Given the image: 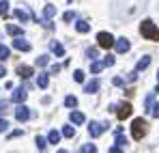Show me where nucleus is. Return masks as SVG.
<instances>
[{"label": "nucleus", "mask_w": 159, "mask_h": 153, "mask_svg": "<svg viewBox=\"0 0 159 153\" xmlns=\"http://www.w3.org/2000/svg\"><path fill=\"white\" fill-rule=\"evenodd\" d=\"M103 131H106V125H103V123H99V121H90V125H88V134H90L93 138H99Z\"/></svg>", "instance_id": "obj_5"}, {"label": "nucleus", "mask_w": 159, "mask_h": 153, "mask_svg": "<svg viewBox=\"0 0 159 153\" xmlns=\"http://www.w3.org/2000/svg\"><path fill=\"white\" fill-rule=\"evenodd\" d=\"M99 88H101V82H99L97 78H95V80H90V82H88V84L84 86V91H86L88 95H90V93H97Z\"/></svg>", "instance_id": "obj_11"}, {"label": "nucleus", "mask_w": 159, "mask_h": 153, "mask_svg": "<svg viewBox=\"0 0 159 153\" xmlns=\"http://www.w3.org/2000/svg\"><path fill=\"white\" fill-rule=\"evenodd\" d=\"M7 110H9V103H7V102H0V114H4Z\"/></svg>", "instance_id": "obj_36"}, {"label": "nucleus", "mask_w": 159, "mask_h": 153, "mask_svg": "<svg viewBox=\"0 0 159 153\" xmlns=\"http://www.w3.org/2000/svg\"><path fill=\"white\" fill-rule=\"evenodd\" d=\"M26 97H28L26 88H15V91L11 93V102H15V103H24V102H26Z\"/></svg>", "instance_id": "obj_6"}, {"label": "nucleus", "mask_w": 159, "mask_h": 153, "mask_svg": "<svg viewBox=\"0 0 159 153\" xmlns=\"http://www.w3.org/2000/svg\"><path fill=\"white\" fill-rule=\"evenodd\" d=\"M114 48H116V52L118 54H125V52H129V48H131V43H129V39H116L114 41Z\"/></svg>", "instance_id": "obj_7"}, {"label": "nucleus", "mask_w": 159, "mask_h": 153, "mask_svg": "<svg viewBox=\"0 0 159 153\" xmlns=\"http://www.w3.org/2000/svg\"><path fill=\"white\" fill-rule=\"evenodd\" d=\"M75 30H78V32H88V30H90V24H88V22H78V24H75Z\"/></svg>", "instance_id": "obj_22"}, {"label": "nucleus", "mask_w": 159, "mask_h": 153, "mask_svg": "<svg viewBox=\"0 0 159 153\" xmlns=\"http://www.w3.org/2000/svg\"><path fill=\"white\" fill-rule=\"evenodd\" d=\"M48 142H50V145H56V142H60V131L52 129V131L48 134Z\"/></svg>", "instance_id": "obj_18"}, {"label": "nucleus", "mask_w": 159, "mask_h": 153, "mask_svg": "<svg viewBox=\"0 0 159 153\" xmlns=\"http://www.w3.org/2000/svg\"><path fill=\"white\" fill-rule=\"evenodd\" d=\"M114 63H116V58H114V56H110V54H107L106 58H103V67H112Z\"/></svg>", "instance_id": "obj_31"}, {"label": "nucleus", "mask_w": 159, "mask_h": 153, "mask_svg": "<svg viewBox=\"0 0 159 153\" xmlns=\"http://www.w3.org/2000/svg\"><path fill=\"white\" fill-rule=\"evenodd\" d=\"M73 134H75V129L71 127V125H65V127H62V134H60V136H65V138H73Z\"/></svg>", "instance_id": "obj_23"}, {"label": "nucleus", "mask_w": 159, "mask_h": 153, "mask_svg": "<svg viewBox=\"0 0 159 153\" xmlns=\"http://www.w3.org/2000/svg\"><path fill=\"white\" fill-rule=\"evenodd\" d=\"M146 131H148V123H146L144 119H133V123H131L133 140H142V138L146 136Z\"/></svg>", "instance_id": "obj_2"}, {"label": "nucleus", "mask_w": 159, "mask_h": 153, "mask_svg": "<svg viewBox=\"0 0 159 153\" xmlns=\"http://www.w3.org/2000/svg\"><path fill=\"white\" fill-rule=\"evenodd\" d=\"M112 84H114V86H123V78H114V80H112Z\"/></svg>", "instance_id": "obj_37"}, {"label": "nucleus", "mask_w": 159, "mask_h": 153, "mask_svg": "<svg viewBox=\"0 0 159 153\" xmlns=\"http://www.w3.org/2000/svg\"><path fill=\"white\" fill-rule=\"evenodd\" d=\"M73 17H75V13H73V11H67V13L62 15V22H71Z\"/></svg>", "instance_id": "obj_34"}, {"label": "nucleus", "mask_w": 159, "mask_h": 153, "mask_svg": "<svg viewBox=\"0 0 159 153\" xmlns=\"http://www.w3.org/2000/svg\"><path fill=\"white\" fill-rule=\"evenodd\" d=\"M50 71H52V74H58V71H60V65H52Z\"/></svg>", "instance_id": "obj_40"}, {"label": "nucleus", "mask_w": 159, "mask_h": 153, "mask_svg": "<svg viewBox=\"0 0 159 153\" xmlns=\"http://www.w3.org/2000/svg\"><path fill=\"white\" fill-rule=\"evenodd\" d=\"M114 112H116V117H118L120 121H125L127 117H131L133 106L129 102H123V103H118V106H114Z\"/></svg>", "instance_id": "obj_3"}, {"label": "nucleus", "mask_w": 159, "mask_h": 153, "mask_svg": "<svg viewBox=\"0 0 159 153\" xmlns=\"http://www.w3.org/2000/svg\"><path fill=\"white\" fill-rule=\"evenodd\" d=\"M157 86H159V71H157Z\"/></svg>", "instance_id": "obj_43"}, {"label": "nucleus", "mask_w": 159, "mask_h": 153, "mask_svg": "<svg viewBox=\"0 0 159 153\" xmlns=\"http://www.w3.org/2000/svg\"><path fill=\"white\" fill-rule=\"evenodd\" d=\"M110 153H123V149L118 145H114V147H110Z\"/></svg>", "instance_id": "obj_38"}, {"label": "nucleus", "mask_w": 159, "mask_h": 153, "mask_svg": "<svg viewBox=\"0 0 159 153\" xmlns=\"http://www.w3.org/2000/svg\"><path fill=\"white\" fill-rule=\"evenodd\" d=\"M56 15V7L54 4H45V9H43V20H50Z\"/></svg>", "instance_id": "obj_17"}, {"label": "nucleus", "mask_w": 159, "mask_h": 153, "mask_svg": "<svg viewBox=\"0 0 159 153\" xmlns=\"http://www.w3.org/2000/svg\"><path fill=\"white\" fill-rule=\"evenodd\" d=\"M13 48L20 52H30V43H28L26 39H22V37H17V39H13Z\"/></svg>", "instance_id": "obj_9"}, {"label": "nucleus", "mask_w": 159, "mask_h": 153, "mask_svg": "<svg viewBox=\"0 0 159 153\" xmlns=\"http://www.w3.org/2000/svg\"><path fill=\"white\" fill-rule=\"evenodd\" d=\"M4 74H7V69H4V67L0 65V78H4Z\"/></svg>", "instance_id": "obj_41"}, {"label": "nucleus", "mask_w": 159, "mask_h": 153, "mask_svg": "<svg viewBox=\"0 0 159 153\" xmlns=\"http://www.w3.org/2000/svg\"><path fill=\"white\" fill-rule=\"evenodd\" d=\"M9 56H11V50L7 45H0V60H7Z\"/></svg>", "instance_id": "obj_26"}, {"label": "nucleus", "mask_w": 159, "mask_h": 153, "mask_svg": "<svg viewBox=\"0 0 159 153\" xmlns=\"http://www.w3.org/2000/svg\"><path fill=\"white\" fill-rule=\"evenodd\" d=\"M140 32H142V37L148 39V41H159V26L155 24L153 20H142Z\"/></svg>", "instance_id": "obj_1"}, {"label": "nucleus", "mask_w": 159, "mask_h": 153, "mask_svg": "<svg viewBox=\"0 0 159 153\" xmlns=\"http://www.w3.org/2000/svg\"><path fill=\"white\" fill-rule=\"evenodd\" d=\"M114 37L110 35V32H106V30H101L99 35H97V43H99V48H103V50H110V48H114Z\"/></svg>", "instance_id": "obj_4"}, {"label": "nucleus", "mask_w": 159, "mask_h": 153, "mask_svg": "<svg viewBox=\"0 0 159 153\" xmlns=\"http://www.w3.org/2000/svg\"><path fill=\"white\" fill-rule=\"evenodd\" d=\"M153 102H155V93H151V95H146V99H144V106H146L144 110H146V112L151 110V106H153Z\"/></svg>", "instance_id": "obj_25"}, {"label": "nucleus", "mask_w": 159, "mask_h": 153, "mask_svg": "<svg viewBox=\"0 0 159 153\" xmlns=\"http://www.w3.org/2000/svg\"><path fill=\"white\" fill-rule=\"evenodd\" d=\"M58 153H69V151H65V149H60V151H58Z\"/></svg>", "instance_id": "obj_42"}, {"label": "nucleus", "mask_w": 159, "mask_h": 153, "mask_svg": "<svg viewBox=\"0 0 159 153\" xmlns=\"http://www.w3.org/2000/svg\"><path fill=\"white\" fill-rule=\"evenodd\" d=\"M69 119H71V123H75V125H82V123H86V117H84V112H80V110H71Z\"/></svg>", "instance_id": "obj_10"}, {"label": "nucleus", "mask_w": 159, "mask_h": 153, "mask_svg": "<svg viewBox=\"0 0 159 153\" xmlns=\"http://www.w3.org/2000/svg\"><path fill=\"white\" fill-rule=\"evenodd\" d=\"M48 63H50V56H45V54H43V56H39V58H37V65H39V67H45V65H48Z\"/></svg>", "instance_id": "obj_29"}, {"label": "nucleus", "mask_w": 159, "mask_h": 153, "mask_svg": "<svg viewBox=\"0 0 159 153\" xmlns=\"http://www.w3.org/2000/svg\"><path fill=\"white\" fill-rule=\"evenodd\" d=\"M34 142H37V149H39V151H45V145H48V140H45L43 136H37V138H34Z\"/></svg>", "instance_id": "obj_21"}, {"label": "nucleus", "mask_w": 159, "mask_h": 153, "mask_svg": "<svg viewBox=\"0 0 159 153\" xmlns=\"http://www.w3.org/2000/svg\"><path fill=\"white\" fill-rule=\"evenodd\" d=\"M7 32H9L11 37H22V35H24V30H22L20 26H15V24H9V26H7Z\"/></svg>", "instance_id": "obj_14"}, {"label": "nucleus", "mask_w": 159, "mask_h": 153, "mask_svg": "<svg viewBox=\"0 0 159 153\" xmlns=\"http://www.w3.org/2000/svg\"><path fill=\"white\" fill-rule=\"evenodd\" d=\"M50 50H52L56 56H65V48H62L58 41H52V43H50Z\"/></svg>", "instance_id": "obj_15"}, {"label": "nucleus", "mask_w": 159, "mask_h": 153, "mask_svg": "<svg viewBox=\"0 0 159 153\" xmlns=\"http://www.w3.org/2000/svg\"><path fill=\"white\" fill-rule=\"evenodd\" d=\"M84 71H82V69H78V71H73V80H75V82H84Z\"/></svg>", "instance_id": "obj_30"}, {"label": "nucleus", "mask_w": 159, "mask_h": 153, "mask_svg": "<svg viewBox=\"0 0 159 153\" xmlns=\"http://www.w3.org/2000/svg\"><path fill=\"white\" fill-rule=\"evenodd\" d=\"M86 56H88L90 60H95V58H97V48H88V50H86Z\"/></svg>", "instance_id": "obj_32"}, {"label": "nucleus", "mask_w": 159, "mask_h": 153, "mask_svg": "<svg viewBox=\"0 0 159 153\" xmlns=\"http://www.w3.org/2000/svg\"><path fill=\"white\" fill-rule=\"evenodd\" d=\"M37 84H39V88H48V84H50V76H48V74H39Z\"/></svg>", "instance_id": "obj_16"}, {"label": "nucleus", "mask_w": 159, "mask_h": 153, "mask_svg": "<svg viewBox=\"0 0 159 153\" xmlns=\"http://www.w3.org/2000/svg\"><path fill=\"white\" fill-rule=\"evenodd\" d=\"M17 136H22V131H20V129H15V131H11V134H9V138H17Z\"/></svg>", "instance_id": "obj_39"}, {"label": "nucleus", "mask_w": 159, "mask_h": 153, "mask_svg": "<svg viewBox=\"0 0 159 153\" xmlns=\"http://www.w3.org/2000/svg\"><path fill=\"white\" fill-rule=\"evenodd\" d=\"M7 13H9V2L7 0H0V15L7 17Z\"/></svg>", "instance_id": "obj_27"}, {"label": "nucleus", "mask_w": 159, "mask_h": 153, "mask_svg": "<svg viewBox=\"0 0 159 153\" xmlns=\"http://www.w3.org/2000/svg\"><path fill=\"white\" fill-rule=\"evenodd\" d=\"M151 65V56H142L140 60H138V65H135V74H140V71H144L146 67Z\"/></svg>", "instance_id": "obj_12"}, {"label": "nucleus", "mask_w": 159, "mask_h": 153, "mask_svg": "<svg viewBox=\"0 0 159 153\" xmlns=\"http://www.w3.org/2000/svg\"><path fill=\"white\" fill-rule=\"evenodd\" d=\"M103 69V63H99V60H93V65H90V74H99Z\"/></svg>", "instance_id": "obj_24"}, {"label": "nucleus", "mask_w": 159, "mask_h": 153, "mask_svg": "<svg viewBox=\"0 0 159 153\" xmlns=\"http://www.w3.org/2000/svg\"><path fill=\"white\" fill-rule=\"evenodd\" d=\"M80 153H97V147L88 142V145H84V147H82V151H80Z\"/></svg>", "instance_id": "obj_28"}, {"label": "nucleus", "mask_w": 159, "mask_h": 153, "mask_svg": "<svg viewBox=\"0 0 159 153\" xmlns=\"http://www.w3.org/2000/svg\"><path fill=\"white\" fill-rule=\"evenodd\" d=\"M7 129H9V121H7V119H0V134L7 131Z\"/></svg>", "instance_id": "obj_35"}, {"label": "nucleus", "mask_w": 159, "mask_h": 153, "mask_svg": "<svg viewBox=\"0 0 159 153\" xmlns=\"http://www.w3.org/2000/svg\"><path fill=\"white\" fill-rule=\"evenodd\" d=\"M15 119L20 121V123H24L30 119V110H28L26 106H20V108H15Z\"/></svg>", "instance_id": "obj_8"}, {"label": "nucleus", "mask_w": 159, "mask_h": 153, "mask_svg": "<svg viewBox=\"0 0 159 153\" xmlns=\"http://www.w3.org/2000/svg\"><path fill=\"white\" fill-rule=\"evenodd\" d=\"M13 15H15L17 20H22V22H28V20H30V15H28L26 11H22V9H15V11H13Z\"/></svg>", "instance_id": "obj_19"}, {"label": "nucleus", "mask_w": 159, "mask_h": 153, "mask_svg": "<svg viewBox=\"0 0 159 153\" xmlns=\"http://www.w3.org/2000/svg\"><path fill=\"white\" fill-rule=\"evenodd\" d=\"M32 74H34V71H32V67H28V65H20V67H17V76L24 78V80H26V78H30Z\"/></svg>", "instance_id": "obj_13"}, {"label": "nucleus", "mask_w": 159, "mask_h": 153, "mask_svg": "<svg viewBox=\"0 0 159 153\" xmlns=\"http://www.w3.org/2000/svg\"><path fill=\"white\" fill-rule=\"evenodd\" d=\"M65 106H67V108H75V106H78V97H75V95H67V97H65Z\"/></svg>", "instance_id": "obj_20"}, {"label": "nucleus", "mask_w": 159, "mask_h": 153, "mask_svg": "<svg viewBox=\"0 0 159 153\" xmlns=\"http://www.w3.org/2000/svg\"><path fill=\"white\" fill-rule=\"evenodd\" d=\"M148 112H151V114H153V117H155V119H159V103H153V106H151V110H148Z\"/></svg>", "instance_id": "obj_33"}]
</instances>
